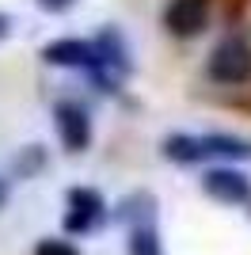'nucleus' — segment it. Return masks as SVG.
<instances>
[{
	"label": "nucleus",
	"instance_id": "7",
	"mask_svg": "<svg viewBox=\"0 0 251 255\" xmlns=\"http://www.w3.org/2000/svg\"><path fill=\"white\" fill-rule=\"evenodd\" d=\"M202 149L209 156H221V160H251V141L244 137H232V133H206L202 137Z\"/></svg>",
	"mask_w": 251,
	"mask_h": 255
},
{
	"label": "nucleus",
	"instance_id": "3",
	"mask_svg": "<svg viewBox=\"0 0 251 255\" xmlns=\"http://www.w3.org/2000/svg\"><path fill=\"white\" fill-rule=\"evenodd\" d=\"M202 187H206L209 198H217V202L225 206H244L251 202V179L244 175L240 168H209L206 175H202Z\"/></svg>",
	"mask_w": 251,
	"mask_h": 255
},
{
	"label": "nucleus",
	"instance_id": "12",
	"mask_svg": "<svg viewBox=\"0 0 251 255\" xmlns=\"http://www.w3.org/2000/svg\"><path fill=\"white\" fill-rule=\"evenodd\" d=\"M8 34H11V15H4V11H0V42H4Z\"/></svg>",
	"mask_w": 251,
	"mask_h": 255
},
{
	"label": "nucleus",
	"instance_id": "10",
	"mask_svg": "<svg viewBox=\"0 0 251 255\" xmlns=\"http://www.w3.org/2000/svg\"><path fill=\"white\" fill-rule=\"evenodd\" d=\"M34 255H76L69 244H57V240H42L38 248H34Z\"/></svg>",
	"mask_w": 251,
	"mask_h": 255
},
{
	"label": "nucleus",
	"instance_id": "6",
	"mask_svg": "<svg viewBox=\"0 0 251 255\" xmlns=\"http://www.w3.org/2000/svg\"><path fill=\"white\" fill-rule=\"evenodd\" d=\"M42 61L57 65V69H88L95 73L99 65V53H95V42H84V38H57L42 50Z\"/></svg>",
	"mask_w": 251,
	"mask_h": 255
},
{
	"label": "nucleus",
	"instance_id": "9",
	"mask_svg": "<svg viewBox=\"0 0 251 255\" xmlns=\"http://www.w3.org/2000/svg\"><path fill=\"white\" fill-rule=\"evenodd\" d=\"M129 255H164V248H160V236L152 225H133L129 229Z\"/></svg>",
	"mask_w": 251,
	"mask_h": 255
},
{
	"label": "nucleus",
	"instance_id": "5",
	"mask_svg": "<svg viewBox=\"0 0 251 255\" xmlns=\"http://www.w3.org/2000/svg\"><path fill=\"white\" fill-rule=\"evenodd\" d=\"M209 23V0H171L164 11V27L175 38H194Z\"/></svg>",
	"mask_w": 251,
	"mask_h": 255
},
{
	"label": "nucleus",
	"instance_id": "13",
	"mask_svg": "<svg viewBox=\"0 0 251 255\" xmlns=\"http://www.w3.org/2000/svg\"><path fill=\"white\" fill-rule=\"evenodd\" d=\"M8 179H4V175H0V210H4V206H8Z\"/></svg>",
	"mask_w": 251,
	"mask_h": 255
},
{
	"label": "nucleus",
	"instance_id": "8",
	"mask_svg": "<svg viewBox=\"0 0 251 255\" xmlns=\"http://www.w3.org/2000/svg\"><path fill=\"white\" fill-rule=\"evenodd\" d=\"M164 156L175 160V164H202V160H206V149H202V137L171 133V137H164Z\"/></svg>",
	"mask_w": 251,
	"mask_h": 255
},
{
	"label": "nucleus",
	"instance_id": "11",
	"mask_svg": "<svg viewBox=\"0 0 251 255\" xmlns=\"http://www.w3.org/2000/svg\"><path fill=\"white\" fill-rule=\"evenodd\" d=\"M76 0H38V8L42 11H50V15H61V11H69Z\"/></svg>",
	"mask_w": 251,
	"mask_h": 255
},
{
	"label": "nucleus",
	"instance_id": "2",
	"mask_svg": "<svg viewBox=\"0 0 251 255\" xmlns=\"http://www.w3.org/2000/svg\"><path fill=\"white\" fill-rule=\"evenodd\" d=\"M53 122H57V137L65 152H84L92 145V118L76 99H57L53 103Z\"/></svg>",
	"mask_w": 251,
	"mask_h": 255
},
{
	"label": "nucleus",
	"instance_id": "4",
	"mask_svg": "<svg viewBox=\"0 0 251 255\" xmlns=\"http://www.w3.org/2000/svg\"><path fill=\"white\" fill-rule=\"evenodd\" d=\"M107 213V202L103 194L92 191V187H73L69 191V213H65V229L69 233H88L95 225L103 221Z\"/></svg>",
	"mask_w": 251,
	"mask_h": 255
},
{
	"label": "nucleus",
	"instance_id": "1",
	"mask_svg": "<svg viewBox=\"0 0 251 255\" xmlns=\"http://www.w3.org/2000/svg\"><path fill=\"white\" fill-rule=\"evenodd\" d=\"M248 76H251V46L244 38H225L209 53V80H217L225 88H236Z\"/></svg>",
	"mask_w": 251,
	"mask_h": 255
}]
</instances>
